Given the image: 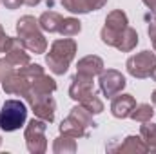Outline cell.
I'll use <instances>...</instances> for the list:
<instances>
[{"mask_svg": "<svg viewBox=\"0 0 156 154\" xmlns=\"http://www.w3.org/2000/svg\"><path fill=\"white\" fill-rule=\"evenodd\" d=\"M127 26H129V18H127V15H125L122 9L111 11V13L107 15V18H105V26H104L102 31H100L102 42H104L105 45H109V47H115L120 33H122Z\"/></svg>", "mask_w": 156, "mask_h": 154, "instance_id": "cell-6", "label": "cell"}, {"mask_svg": "<svg viewBox=\"0 0 156 154\" xmlns=\"http://www.w3.org/2000/svg\"><path fill=\"white\" fill-rule=\"evenodd\" d=\"M105 4H107V0H91V7H93V11H98V9H102Z\"/></svg>", "mask_w": 156, "mask_h": 154, "instance_id": "cell-30", "label": "cell"}, {"mask_svg": "<svg viewBox=\"0 0 156 154\" xmlns=\"http://www.w3.org/2000/svg\"><path fill=\"white\" fill-rule=\"evenodd\" d=\"M140 136H142V140L145 142L149 152L156 154V123L144 121V125L140 127Z\"/></svg>", "mask_w": 156, "mask_h": 154, "instance_id": "cell-20", "label": "cell"}, {"mask_svg": "<svg viewBox=\"0 0 156 154\" xmlns=\"http://www.w3.org/2000/svg\"><path fill=\"white\" fill-rule=\"evenodd\" d=\"M20 75L24 78H27L29 82L33 80V78H37V76H40V75H44V67L40 65V64H27V65H24V67H20V69H16Z\"/></svg>", "mask_w": 156, "mask_h": 154, "instance_id": "cell-25", "label": "cell"}, {"mask_svg": "<svg viewBox=\"0 0 156 154\" xmlns=\"http://www.w3.org/2000/svg\"><path fill=\"white\" fill-rule=\"evenodd\" d=\"M16 35L20 42L24 44V47L29 53L42 54L47 51V40L44 37L42 29H40L38 18L31 16V15H24L16 20Z\"/></svg>", "mask_w": 156, "mask_h": 154, "instance_id": "cell-2", "label": "cell"}, {"mask_svg": "<svg viewBox=\"0 0 156 154\" xmlns=\"http://www.w3.org/2000/svg\"><path fill=\"white\" fill-rule=\"evenodd\" d=\"M125 67H127V73L134 78H149L153 69L156 67V53L154 51H142V53H136L133 54L127 62H125Z\"/></svg>", "mask_w": 156, "mask_h": 154, "instance_id": "cell-7", "label": "cell"}, {"mask_svg": "<svg viewBox=\"0 0 156 154\" xmlns=\"http://www.w3.org/2000/svg\"><path fill=\"white\" fill-rule=\"evenodd\" d=\"M142 2H144V4H145V5H147V7L156 15V0H142Z\"/></svg>", "mask_w": 156, "mask_h": 154, "instance_id": "cell-31", "label": "cell"}, {"mask_svg": "<svg viewBox=\"0 0 156 154\" xmlns=\"http://www.w3.org/2000/svg\"><path fill=\"white\" fill-rule=\"evenodd\" d=\"M76 42L69 37L58 38L51 44L49 53L45 54V64L53 75H66L71 62L76 56Z\"/></svg>", "mask_w": 156, "mask_h": 154, "instance_id": "cell-1", "label": "cell"}, {"mask_svg": "<svg viewBox=\"0 0 156 154\" xmlns=\"http://www.w3.org/2000/svg\"><path fill=\"white\" fill-rule=\"evenodd\" d=\"M134 107H136V100L133 94H116L111 102V114L118 120H123L129 118Z\"/></svg>", "mask_w": 156, "mask_h": 154, "instance_id": "cell-14", "label": "cell"}, {"mask_svg": "<svg viewBox=\"0 0 156 154\" xmlns=\"http://www.w3.org/2000/svg\"><path fill=\"white\" fill-rule=\"evenodd\" d=\"M104 71V60L96 54H87L83 58H80L76 64V73L85 75V76H98Z\"/></svg>", "mask_w": 156, "mask_h": 154, "instance_id": "cell-15", "label": "cell"}, {"mask_svg": "<svg viewBox=\"0 0 156 154\" xmlns=\"http://www.w3.org/2000/svg\"><path fill=\"white\" fill-rule=\"evenodd\" d=\"M82 31V22L75 18V16H69V18H64L62 20V26H60V35L62 37H76L78 33Z\"/></svg>", "mask_w": 156, "mask_h": 154, "instance_id": "cell-23", "label": "cell"}, {"mask_svg": "<svg viewBox=\"0 0 156 154\" xmlns=\"http://www.w3.org/2000/svg\"><path fill=\"white\" fill-rule=\"evenodd\" d=\"M91 94H96V93H94V82H93V76H85V75L76 73L75 76L71 78L69 98L80 103V102H83L85 98H89Z\"/></svg>", "mask_w": 156, "mask_h": 154, "instance_id": "cell-9", "label": "cell"}, {"mask_svg": "<svg viewBox=\"0 0 156 154\" xmlns=\"http://www.w3.org/2000/svg\"><path fill=\"white\" fill-rule=\"evenodd\" d=\"M62 20L64 16L56 11H44L38 18L40 29L45 31V33H58L60 31V26H62Z\"/></svg>", "mask_w": 156, "mask_h": 154, "instance_id": "cell-17", "label": "cell"}, {"mask_svg": "<svg viewBox=\"0 0 156 154\" xmlns=\"http://www.w3.org/2000/svg\"><path fill=\"white\" fill-rule=\"evenodd\" d=\"M7 42H9V37L4 33V29H2V26H0V53H4V51H5Z\"/></svg>", "mask_w": 156, "mask_h": 154, "instance_id": "cell-29", "label": "cell"}, {"mask_svg": "<svg viewBox=\"0 0 156 154\" xmlns=\"http://www.w3.org/2000/svg\"><path fill=\"white\" fill-rule=\"evenodd\" d=\"M116 152H120V154H145V152H149V149H147L145 142L142 140V136H127L116 147Z\"/></svg>", "mask_w": 156, "mask_h": 154, "instance_id": "cell-16", "label": "cell"}, {"mask_svg": "<svg viewBox=\"0 0 156 154\" xmlns=\"http://www.w3.org/2000/svg\"><path fill=\"white\" fill-rule=\"evenodd\" d=\"M13 71H15V67H13L7 60H5V58H0V82L7 76L9 73H13Z\"/></svg>", "mask_w": 156, "mask_h": 154, "instance_id": "cell-27", "label": "cell"}, {"mask_svg": "<svg viewBox=\"0 0 156 154\" xmlns=\"http://www.w3.org/2000/svg\"><path fill=\"white\" fill-rule=\"evenodd\" d=\"M4 53H5V60L15 69H20V67H24L31 62V56H29L27 49L24 47V44L20 42V38H11L9 37V42H7Z\"/></svg>", "mask_w": 156, "mask_h": 154, "instance_id": "cell-10", "label": "cell"}, {"mask_svg": "<svg viewBox=\"0 0 156 154\" xmlns=\"http://www.w3.org/2000/svg\"><path fill=\"white\" fill-rule=\"evenodd\" d=\"M156 109L153 105H149V103H140V105H136L134 109H133V113L129 114L131 120H134V121H138V123H144V121H151L153 120V116H154Z\"/></svg>", "mask_w": 156, "mask_h": 154, "instance_id": "cell-22", "label": "cell"}, {"mask_svg": "<svg viewBox=\"0 0 156 154\" xmlns=\"http://www.w3.org/2000/svg\"><path fill=\"white\" fill-rule=\"evenodd\" d=\"M136 45H138V33H136V29H133V27L127 26V27L120 33L115 47H116L118 51H122V53H129V51H133Z\"/></svg>", "mask_w": 156, "mask_h": 154, "instance_id": "cell-18", "label": "cell"}, {"mask_svg": "<svg viewBox=\"0 0 156 154\" xmlns=\"http://www.w3.org/2000/svg\"><path fill=\"white\" fill-rule=\"evenodd\" d=\"M94 127H96V123L93 120V114L85 107H82V105L73 107L69 116L66 120H62V123L58 125L60 134L71 136L75 140L89 136V129H94Z\"/></svg>", "mask_w": 156, "mask_h": 154, "instance_id": "cell-3", "label": "cell"}, {"mask_svg": "<svg viewBox=\"0 0 156 154\" xmlns=\"http://www.w3.org/2000/svg\"><path fill=\"white\" fill-rule=\"evenodd\" d=\"M147 33H149V38H151V44H153V51L156 53V15L149 20Z\"/></svg>", "mask_w": 156, "mask_h": 154, "instance_id": "cell-26", "label": "cell"}, {"mask_svg": "<svg viewBox=\"0 0 156 154\" xmlns=\"http://www.w3.org/2000/svg\"><path fill=\"white\" fill-rule=\"evenodd\" d=\"M53 152L55 154H75L76 152V142H75V138L60 134L53 142Z\"/></svg>", "mask_w": 156, "mask_h": 154, "instance_id": "cell-19", "label": "cell"}, {"mask_svg": "<svg viewBox=\"0 0 156 154\" xmlns=\"http://www.w3.org/2000/svg\"><path fill=\"white\" fill-rule=\"evenodd\" d=\"M2 87L7 94H15V96H24L29 89V80L24 78L16 69L13 73H9L7 76L2 80Z\"/></svg>", "mask_w": 156, "mask_h": 154, "instance_id": "cell-13", "label": "cell"}, {"mask_svg": "<svg viewBox=\"0 0 156 154\" xmlns=\"http://www.w3.org/2000/svg\"><path fill=\"white\" fill-rule=\"evenodd\" d=\"M40 2H42V0H24V4H26V5H29V7H35V5H38Z\"/></svg>", "mask_w": 156, "mask_h": 154, "instance_id": "cell-32", "label": "cell"}, {"mask_svg": "<svg viewBox=\"0 0 156 154\" xmlns=\"http://www.w3.org/2000/svg\"><path fill=\"white\" fill-rule=\"evenodd\" d=\"M98 85H100V91L104 96L115 98L116 94H120L125 89L127 82H125V76L116 69H107V71L104 69L98 78Z\"/></svg>", "mask_w": 156, "mask_h": 154, "instance_id": "cell-8", "label": "cell"}, {"mask_svg": "<svg viewBox=\"0 0 156 154\" xmlns=\"http://www.w3.org/2000/svg\"><path fill=\"white\" fill-rule=\"evenodd\" d=\"M64 9H67L73 15H87L93 11L91 0H60Z\"/></svg>", "mask_w": 156, "mask_h": 154, "instance_id": "cell-21", "label": "cell"}, {"mask_svg": "<svg viewBox=\"0 0 156 154\" xmlns=\"http://www.w3.org/2000/svg\"><path fill=\"white\" fill-rule=\"evenodd\" d=\"M80 105L82 107H85L91 114H100V113H104V102L96 96V94H91L89 98H85L83 102H80Z\"/></svg>", "mask_w": 156, "mask_h": 154, "instance_id": "cell-24", "label": "cell"}, {"mask_svg": "<svg viewBox=\"0 0 156 154\" xmlns=\"http://www.w3.org/2000/svg\"><path fill=\"white\" fill-rule=\"evenodd\" d=\"M31 105V111L35 113L37 118L47 121V123H53L55 121V113H56V102L51 94L47 96H38V98H33L29 102Z\"/></svg>", "mask_w": 156, "mask_h": 154, "instance_id": "cell-12", "label": "cell"}, {"mask_svg": "<svg viewBox=\"0 0 156 154\" xmlns=\"http://www.w3.org/2000/svg\"><path fill=\"white\" fill-rule=\"evenodd\" d=\"M45 131H47V121L33 118L24 131V140H26V147L31 154H44L47 151V140H45Z\"/></svg>", "mask_w": 156, "mask_h": 154, "instance_id": "cell-5", "label": "cell"}, {"mask_svg": "<svg viewBox=\"0 0 156 154\" xmlns=\"http://www.w3.org/2000/svg\"><path fill=\"white\" fill-rule=\"evenodd\" d=\"M0 145H2V138H0Z\"/></svg>", "mask_w": 156, "mask_h": 154, "instance_id": "cell-35", "label": "cell"}, {"mask_svg": "<svg viewBox=\"0 0 156 154\" xmlns=\"http://www.w3.org/2000/svg\"><path fill=\"white\" fill-rule=\"evenodd\" d=\"M151 78H153V80H154V82H156V67H154V69H153V73H151Z\"/></svg>", "mask_w": 156, "mask_h": 154, "instance_id": "cell-34", "label": "cell"}, {"mask_svg": "<svg viewBox=\"0 0 156 154\" xmlns=\"http://www.w3.org/2000/svg\"><path fill=\"white\" fill-rule=\"evenodd\" d=\"M0 2L5 5V9H11V11H13V9H18V7L24 4V0H0Z\"/></svg>", "mask_w": 156, "mask_h": 154, "instance_id": "cell-28", "label": "cell"}, {"mask_svg": "<svg viewBox=\"0 0 156 154\" xmlns=\"http://www.w3.org/2000/svg\"><path fill=\"white\" fill-rule=\"evenodd\" d=\"M151 100H153V107L156 109V89L153 91V96H151Z\"/></svg>", "mask_w": 156, "mask_h": 154, "instance_id": "cell-33", "label": "cell"}, {"mask_svg": "<svg viewBox=\"0 0 156 154\" xmlns=\"http://www.w3.org/2000/svg\"><path fill=\"white\" fill-rule=\"evenodd\" d=\"M27 120V105L22 100H5L0 109V129L5 132H15L24 127Z\"/></svg>", "mask_w": 156, "mask_h": 154, "instance_id": "cell-4", "label": "cell"}, {"mask_svg": "<svg viewBox=\"0 0 156 154\" xmlns=\"http://www.w3.org/2000/svg\"><path fill=\"white\" fill-rule=\"evenodd\" d=\"M55 91H56V82L49 76V75H45V73H44V75L33 78V80L29 82V89H27V93L24 94V98H26V102L29 103L33 98L53 94Z\"/></svg>", "mask_w": 156, "mask_h": 154, "instance_id": "cell-11", "label": "cell"}]
</instances>
